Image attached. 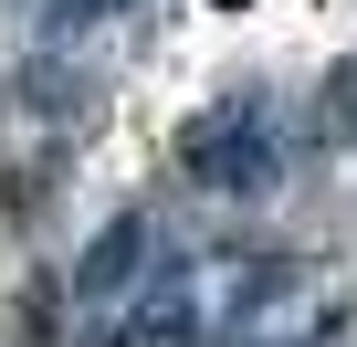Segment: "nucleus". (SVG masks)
Masks as SVG:
<instances>
[{
    "mask_svg": "<svg viewBox=\"0 0 357 347\" xmlns=\"http://www.w3.org/2000/svg\"><path fill=\"white\" fill-rule=\"evenodd\" d=\"M84 22H95V0H43V32H53V43H63V32H84Z\"/></svg>",
    "mask_w": 357,
    "mask_h": 347,
    "instance_id": "obj_3",
    "label": "nucleus"
},
{
    "mask_svg": "<svg viewBox=\"0 0 357 347\" xmlns=\"http://www.w3.org/2000/svg\"><path fill=\"white\" fill-rule=\"evenodd\" d=\"M137 253H147V221H137V211H116V221L74 253V295H84V305H95V295H116V284L137 274Z\"/></svg>",
    "mask_w": 357,
    "mask_h": 347,
    "instance_id": "obj_2",
    "label": "nucleus"
},
{
    "mask_svg": "<svg viewBox=\"0 0 357 347\" xmlns=\"http://www.w3.org/2000/svg\"><path fill=\"white\" fill-rule=\"evenodd\" d=\"M190 168H200L211 190H273V147L252 137V95L190 126Z\"/></svg>",
    "mask_w": 357,
    "mask_h": 347,
    "instance_id": "obj_1",
    "label": "nucleus"
}]
</instances>
